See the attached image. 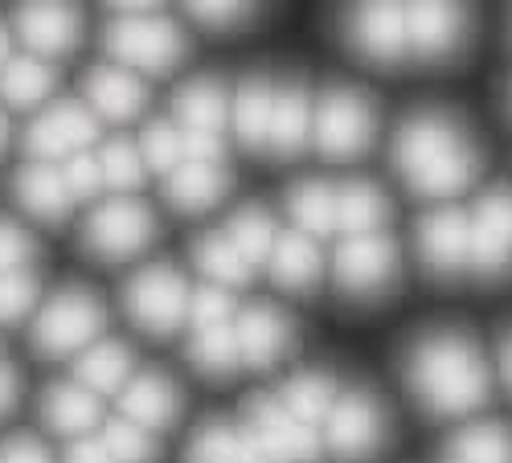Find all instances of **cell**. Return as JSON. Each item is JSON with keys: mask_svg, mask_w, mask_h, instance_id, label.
I'll list each match as a JSON object with an SVG mask.
<instances>
[{"mask_svg": "<svg viewBox=\"0 0 512 463\" xmlns=\"http://www.w3.org/2000/svg\"><path fill=\"white\" fill-rule=\"evenodd\" d=\"M37 304V279L33 271H9L0 275V324H17Z\"/></svg>", "mask_w": 512, "mask_h": 463, "instance_id": "cell-40", "label": "cell"}, {"mask_svg": "<svg viewBox=\"0 0 512 463\" xmlns=\"http://www.w3.org/2000/svg\"><path fill=\"white\" fill-rule=\"evenodd\" d=\"M107 328V308L95 291L87 287H62L41 304L37 320H33V349L41 357H74L87 345H95Z\"/></svg>", "mask_w": 512, "mask_h": 463, "instance_id": "cell-4", "label": "cell"}, {"mask_svg": "<svg viewBox=\"0 0 512 463\" xmlns=\"http://www.w3.org/2000/svg\"><path fill=\"white\" fill-rule=\"evenodd\" d=\"M476 226L512 250V189L508 185H496L484 193V201L476 209Z\"/></svg>", "mask_w": 512, "mask_h": 463, "instance_id": "cell-41", "label": "cell"}, {"mask_svg": "<svg viewBox=\"0 0 512 463\" xmlns=\"http://www.w3.org/2000/svg\"><path fill=\"white\" fill-rule=\"evenodd\" d=\"M418 250L426 271L435 275H459L467 263V222L459 209H435L418 222Z\"/></svg>", "mask_w": 512, "mask_h": 463, "instance_id": "cell-18", "label": "cell"}, {"mask_svg": "<svg viewBox=\"0 0 512 463\" xmlns=\"http://www.w3.org/2000/svg\"><path fill=\"white\" fill-rule=\"evenodd\" d=\"M152 238H156V214L140 197L103 201L91 214V222L82 226V246H87V255H95L99 263L136 259L140 250L152 246Z\"/></svg>", "mask_w": 512, "mask_h": 463, "instance_id": "cell-6", "label": "cell"}, {"mask_svg": "<svg viewBox=\"0 0 512 463\" xmlns=\"http://www.w3.org/2000/svg\"><path fill=\"white\" fill-rule=\"evenodd\" d=\"M332 218H336V230H345L353 238L381 234V226L390 222V197L369 181H349L345 189L332 193Z\"/></svg>", "mask_w": 512, "mask_h": 463, "instance_id": "cell-23", "label": "cell"}, {"mask_svg": "<svg viewBox=\"0 0 512 463\" xmlns=\"http://www.w3.org/2000/svg\"><path fill=\"white\" fill-rule=\"evenodd\" d=\"M291 218L300 222V234H332L336 218H332V189L324 181H300L287 197Z\"/></svg>", "mask_w": 512, "mask_h": 463, "instance_id": "cell-35", "label": "cell"}, {"mask_svg": "<svg viewBox=\"0 0 512 463\" xmlns=\"http://www.w3.org/2000/svg\"><path fill=\"white\" fill-rule=\"evenodd\" d=\"M33 234L25 226H17L13 218H0V275L9 271H29L33 259Z\"/></svg>", "mask_w": 512, "mask_h": 463, "instance_id": "cell-43", "label": "cell"}, {"mask_svg": "<svg viewBox=\"0 0 512 463\" xmlns=\"http://www.w3.org/2000/svg\"><path fill=\"white\" fill-rule=\"evenodd\" d=\"M189 17L205 29H238L254 21V5H189Z\"/></svg>", "mask_w": 512, "mask_h": 463, "instance_id": "cell-45", "label": "cell"}, {"mask_svg": "<svg viewBox=\"0 0 512 463\" xmlns=\"http://www.w3.org/2000/svg\"><path fill=\"white\" fill-rule=\"evenodd\" d=\"M189 361L205 373V377H234L242 357H238V341L230 324H213V328H197L193 345H189Z\"/></svg>", "mask_w": 512, "mask_h": 463, "instance_id": "cell-33", "label": "cell"}, {"mask_svg": "<svg viewBox=\"0 0 512 463\" xmlns=\"http://www.w3.org/2000/svg\"><path fill=\"white\" fill-rule=\"evenodd\" d=\"M173 111L181 119V132H205V136H222V123L230 115V99L218 78H193L189 87L177 91Z\"/></svg>", "mask_w": 512, "mask_h": 463, "instance_id": "cell-25", "label": "cell"}, {"mask_svg": "<svg viewBox=\"0 0 512 463\" xmlns=\"http://www.w3.org/2000/svg\"><path fill=\"white\" fill-rule=\"evenodd\" d=\"M111 25L103 33V46L115 66L140 74H173L189 50L177 21L156 13V5H107Z\"/></svg>", "mask_w": 512, "mask_h": 463, "instance_id": "cell-3", "label": "cell"}, {"mask_svg": "<svg viewBox=\"0 0 512 463\" xmlns=\"http://www.w3.org/2000/svg\"><path fill=\"white\" fill-rule=\"evenodd\" d=\"M394 168L418 197H455L476 181V148L439 111L410 115L394 136Z\"/></svg>", "mask_w": 512, "mask_h": 463, "instance_id": "cell-2", "label": "cell"}, {"mask_svg": "<svg viewBox=\"0 0 512 463\" xmlns=\"http://www.w3.org/2000/svg\"><path fill=\"white\" fill-rule=\"evenodd\" d=\"M74 377L82 390H91L95 398L99 394H115L127 386V377H132V349L123 341H95L78 353L74 361Z\"/></svg>", "mask_w": 512, "mask_h": 463, "instance_id": "cell-24", "label": "cell"}, {"mask_svg": "<svg viewBox=\"0 0 512 463\" xmlns=\"http://www.w3.org/2000/svg\"><path fill=\"white\" fill-rule=\"evenodd\" d=\"M17 37L25 41L29 58H66L82 41V17L66 5H29L17 13Z\"/></svg>", "mask_w": 512, "mask_h": 463, "instance_id": "cell-14", "label": "cell"}, {"mask_svg": "<svg viewBox=\"0 0 512 463\" xmlns=\"http://www.w3.org/2000/svg\"><path fill=\"white\" fill-rule=\"evenodd\" d=\"M66 463H111L103 439H74L66 451Z\"/></svg>", "mask_w": 512, "mask_h": 463, "instance_id": "cell-47", "label": "cell"}, {"mask_svg": "<svg viewBox=\"0 0 512 463\" xmlns=\"http://www.w3.org/2000/svg\"><path fill=\"white\" fill-rule=\"evenodd\" d=\"M406 386L426 414H472L488 402V365L467 332H431L406 357Z\"/></svg>", "mask_w": 512, "mask_h": 463, "instance_id": "cell-1", "label": "cell"}, {"mask_svg": "<svg viewBox=\"0 0 512 463\" xmlns=\"http://www.w3.org/2000/svg\"><path fill=\"white\" fill-rule=\"evenodd\" d=\"M119 410L123 423H136L140 431H168L181 414V390L173 386V377L148 369L127 377V386L119 390Z\"/></svg>", "mask_w": 512, "mask_h": 463, "instance_id": "cell-15", "label": "cell"}, {"mask_svg": "<svg viewBox=\"0 0 512 463\" xmlns=\"http://www.w3.org/2000/svg\"><path fill=\"white\" fill-rule=\"evenodd\" d=\"M62 177H66V189H70V197H74V201H87V197H95V193L103 189L99 160H95L91 152L70 156V160H66V168H62Z\"/></svg>", "mask_w": 512, "mask_h": 463, "instance_id": "cell-44", "label": "cell"}, {"mask_svg": "<svg viewBox=\"0 0 512 463\" xmlns=\"http://www.w3.org/2000/svg\"><path fill=\"white\" fill-rule=\"evenodd\" d=\"M340 37L357 58L373 66H398L406 58V9L357 5L340 17Z\"/></svg>", "mask_w": 512, "mask_h": 463, "instance_id": "cell-12", "label": "cell"}, {"mask_svg": "<svg viewBox=\"0 0 512 463\" xmlns=\"http://www.w3.org/2000/svg\"><path fill=\"white\" fill-rule=\"evenodd\" d=\"M13 189H17V201L25 205V214H33L37 222H62L74 205L62 168L46 164V160H29L17 173Z\"/></svg>", "mask_w": 512, "mask_h": 463, "instance_id": "cell-20", "label": "cell"}, {"mask_svg": "<svg viewBox=\"0 0 512 463\" xmlns=\"http://www.w3.org/2000/svg\"><path fill=\"white\" fill-rule=\"evenodd\" d=\"M222 234L234 242V250L246 259V267L267 263V259H271V246H275V238H279L275 218L267 214L263 205H246V209H238V214L230 218V226H226Z\"/></svg>", "mask_w": 512, "mask_h": 463, "instance_id": "cell-32", "label": "cell"}, {"mask_svg": "<svg viewBox=\"0 0 512 463\" xmlns=\"http://www.w3.org/2000/svg\"><path fill=\"white\" fill-rule=\"evenodd\" d=\"M467 13L459 5H414L406 9V54L418 62H447L467 41Z\"/></svg>", "mask_w": 512, "mask_h": 463, "instance_id": "cell-13", "label": "cell"}, {"mask_svg": "<svg viewBox=\"0 0 512 463\" xmlns=\"http://www.w3.org/2000/svg\"><path fill=\"white\" fill-rule=\"evenodd\" d=\"M17 394H21V377L13 365L0 361V414H9L17 406Z\"/></svg>", "mask_w": 512, "mask_h": 463, "instance_id": "cell-48", "label": "cell"}, {"mask_svg": "<svg viewBox=\"0 0 512 463\" xmlns=\"http://www.w3.org/2000/svg\"><path fill=\"white\" fill-rule=\"evenodd\" d=\"M0 463H54L46 443L33 439V435H13L5 443V451H0Z\"/></svg>", "mask_w": 512, "mask_h": 463, "instance_id": "cell-46", "label": "cell"}, {"mask_svg": "<svg viewBox=\"0 0 512 463\" xmlns=\"http://www.w3.org/2000/svg\"><path fill=\"white\" fill-rule=\"evenodd\" d=\"M193 263H197V271H201L213 287H242V283H250V267H246V259L238 255L234 242H230L222 230H209V234L197 238V246H193Z\"/></svg>", "mask_w": 512, "mask_h": 463, "instance_id": "cell-29", "label": "cell"}, {"mask_svg": "<svg viewBox=\"0 0 512 463\" xmlns=\"http://www.w3.org/2000/svg\"><path fill=\"white\" fill-rule=\"evenodd\" d=\"M500 373H504V382L512 390V328L500 336Z\"/></svg>", "mask_w": 512, "mask_h": 463, "instance_id": "cell-49", "label": "cell"}, {"mask_svg": "<svg viewBox=\"0 0 512 463\" xmlns=\"http://www.w3.org/2000/svg\"><path fill=\"white\" fill-rule=\"evenodd\" d=\"M312 140V99L300 82H287L283 91H275L271 107V128H267V152L275 156H300Z\"/></svg>", "mask_w": 512, "mask_h": 463, "instance_id": "cell-21", "label": "cell"}, {"mask_svg": "<svg viewBox=\"0 0 512 463\" xmlns=\"http://www.w3.org/2000/svg\"><path fill=\"white\" fill-rule=\"evenodd\" d=\"M234 341H238V357H242L246 365L271 369V365L291 349L295 328H291V320H287L275 304L259 300V304H250V308L238 316Z\"/></svg>", "mask_w": 512, "mask_h": 463, "instance_id": "cell-16", "label": "cell"}, {"mask_svg": "<svg viewBox=\"0 0 512 463\" xmlns=\"http://www.w3.org/2000/svg\"><path fill=\"white\" fill-rule=\"evenodd\" d=\"M136 148H140L144 168H152V173H160V177H168L185 160V152H181V128H173V123H164V119L148 123Z\"/></svg>", "mask_w": 512, "mask_h": 463, "instance_id": "cell-37", "label": "cell"}, {"mask_svg": "<svg viewBox=\"0 0 512 463\" xmlns=\"http://www.w3.org/2000/svg\"><path fill=\"white\" fill-rule=\"evenodd\" d=\"M5 62H9V29L0 25V66H5Z\"/></svg>", "mask_w": 512, "mask_h": 463, "instance_id": "cell-50", "label": "cell"}, {"mask_svg": "<svg viewBox=\"0 0 512 463\" xmlns=\"http://www.w3.org/2000/svg\"><path fill=\"white\" fill-rule=\"evenodd\" d=\"M398 263V242L390 234L345 238L336 250V287L357 300L381 296L398 279Z\"/></svg>", "mask_w": 512, "mask_h": 463, "instance_id": "cell-10", "label": "cell"}, {"mask_svg": "<svg viewBox=\"0 0 512 463\" xmlns=\"http://www.w3.org/2000/svg\"><path fill=\"white\" fill-rule=\"evenodd\" d=\"M185 463H246L242 459V431H234L230 423H205L193 435Z\"/></svg>", "mask_w": 512, "mask_h": 463, "instance_id": "cell-36", "label": "cell"}, {"mask_svg": "<svg viewBox=\"0 0 512 463\" xmlns=\"http://www.w3.org/2000/svg\"><path fill=\"white\" fill-rule=\"evenodd\" d=\"M54 66L41 62V58H9L5 66H0V99H5L9 107L17 111H33L41 107L50 95H54Z\"/></svg>", "mask_w": 512, "mask_h": 463, "instance_id": "cell-27", "label": "cell"}, {"mask_svg": "<svg viewBox=\"0 0 512 463\" xmlns=\"http://www.w3.org/2000/svg\"><path fill=\"white\" fill-rule=\"evenodd\" d=\"M82 91H87V103H91L87 111L91 115H103V119H115V123L136 119L148 107V87L132 70H123L115 62L95 66L87 74V82H82Z\"/></svg>", "mask_w": 512, "mask_h": 463, "instance_id": "cell-17", "label": "cell"}, {"mask_svg": "<svg viewBox=\"0 0 512 463\" xmlns=\"http://www.w3.org/2000/svg\"><path fill=\"white\" fill-rule=\"evenodd\" d=\"M5 144H9V119H5V111H0V152H5Z\"/></svg>", "mask_w": 512, "mask_h": 463, "instance_id": "cell-51", "label": "cell"}, {"mask_svg": "<svg viewBox=\"0 0 512 463\" xmlns=\"http://www.w3.org/2000/svg\"><path fill=\"white\" fill-rule=\"evenodd\" d=\"M312 136H316V148L328 160L365 156L373 148V136H377V107H373V99L365 91H353V87H332L320 99Z\"/></svg>", "mask_w": 512, "mask_h": 463, "instance_id": "cell-7", "label": "cell"}, {"mask_svg": "<svg viewBox=\"0 0 512 463\" xmlns=\"http://www.w3.org/2000/svg\"><path fill=\"white\" fill-rule=\"evenodd\" d=\"M443 463H459V459H451V455H447V459H443Z\"/></svg>", "mask_w": 512, "mask_h": 463, "instance_id": "cell-52", "label": "cell"}, {"mask_svg": "<svg viewBox=\"0 0 512 463\" xmlns=\"http://www.w3.org/2000/svg\"><path fill=\"white\" fill-rule=\"evenodd\" d=\"M451 459L459 463H512V427L467 423L451 435Z\"/></svg>", "mask_w": 512, "mask_h": 463, "instance_id": "cell-31", "label": "cell"}, {"mask_svg": "<svg viewBox=\"0 0 512 463\" xmlns=\"http://www.w3.org/2000/svg\"><path fill=\"white\" fill-rule=\"evenodd\" d=\"M123 308L132 316V324L156 341H168L189 316V283L177 267H144L127 279L123 287Z\"/></svg>", "mask_w": 512, "mask_h": 463, "instance_id": "cell-5", "label": "cell"}, {"mask_svg": "<svg viewBox=\"0 0 512 463\" xmlns=\"http://www.w3.org/2000/svg\"><path fill=\"white\" fill-rule=\"evenodd\" d=\"M467 263L476 267L480 279H504L508 267H512V250L472 222L467 226Z\"/></svg>", "mask_w": 512, "mask_h": 463, "instance_id": "cell-39", "label": "cell"}, {"mask_svg": "<svg viewBox=\"0 0 512 463\" xmlns=\"http://www.w3.org/2000/svg\"><path fill=\"white\" fill-rule=\"evenodd\" d=\"M230 189V173L222 164H189L181 160L173 173L164 177V201L177 209V214H205L213 209Z\"/></svg>", "mask_w": 512, "mask_h": 463, "instance_id": "cell-19", "label": "cell"}, {"mask_svg": "<svg viewBox=\"0 0 512 463\" xmlns=\"http://www.w3.org/2000/svg\"><path fill=\"white\" fill-rule=\"evenodd\" d=\"M99 177H103V189H115L119 197L132 193L144 185V160H140V148L136 140H107L99 148Z\"/></svg>", "mask_w": 512, "mask_h": 463, "instance_id": "cell-34", "label": "cell"}, {"mask_svg": "<svg viewBox=\"0 0 512 463\" xmlns=\"http://www.w3.org/2000/svg\"><path fill=\"white\" fill-rule=\"evenodd\" d=\"M246 427L242 435L259 447V455L267 463H316L320 459V435H312L304 423L279 406V398H250L246 402Z\"/></svg>", "mask_w": 512, "mask_h": 463, "instance_id": "cell-8", "label": "cell"}, {"mask_svg": "<svg viewBox=\"0 0 512 463\" xmlns=\"http://www.w3.org/2000/svg\"><path fill=\"white\" fill-rule=\"evenodd\" d=\"M103 447L111 463H156V439L136 423H123V418L103 431Z\"/></svg>", "mask_w": 512, "mask_h": 463, "instance_id": "cell-38", "label": "cell"}, {"mask_svg": "<svg viewBox=\"0 0 512 463\" xmlns=\"http://www.w3.org/2000/svg\"><path fill=\"white\" fill-rule=\"evenodd\" d=\"M271 275L279 287L287 291H312L316 279H320V246L300 234V230H291V234H279L275 246H271Z\"/></svg>", "mask_w": 512, "mask_h": 463, "instance_id": "cell-26", "label": "cell"}, {"mask_svg": "<svg viewBox=\"0 0 512 463\" xmlns=\"http://www.w3.org/2000/svg\"><path fill=\"white\" fill-rule=\"evenodd\" d=\"M271 107H275V91L263 74H254L242 82V91L234 99V132L250 152L267 148V128H271Z\"/></svg>", "mask_w": 512, "mask_h": 463, "instance_id": "cell-28", "label": "cell"}, {"mask_svg": "<svg viewBox=\"0 0 512 463\" xmlns=\"http://www.w3.org/2000/svg\"><path fill=\"white\" fill-rule=\"evenodd\" d=\"M95 140H99V119L82 103H70V99L50 103L25 132L29 156L46 160V164H58V160H70L78 152H87Z\"/></svg>", "mask_w": 512, "mask_h": 463, "instance_id": "cell-11", "label": "cell"}, {"mask_svg": "<svg viewBox=\"0 0 512 463\" xmlns=\"http://www.w3.org/2000/svg\"><path fill=\"white\" fill-rule=\"evenodd\" d=\"M508 103H512V91H508Z\"/></svg>", "mask_w": 512, "mask_h": 463, "instance_id": "cell-53", "label": "cell"}, {"mask_svg": "<svg viewBox=\"0 0 512 463\" xmlns=\"http://www.w3.org/2000/svg\"><path fill=\"white\" fill-rule=\"evenodd\" d=\"M41 418L62 439H87L91 427L99 423V398L82 390L78 382H58L41 394Z\"/></svg>", "mask_w": 512, "mask_h": 463, "instance_id": "cell-22", "label": "cell"}, {"mask_svg": "<svg viewBox=\"0 0 512 463\" xmlns=\"http://www.w3.org/2000/svg\"><path fill=\"white\" fill-rule=\"evenodd\" d=\"M324 418H328V447L345 463L369 459L381 443H386V431H390L386 410H381V402L369 390L336 394V402Z\"/></svg>", "mask_w": 512, "mask_h": 463, "instance_id": "cell-9", "label": "cell"}, {"mask_svg": "<svg viewBox=\"0 0 512 463\" xmlns=\"http://www.w3.org/2000/svg\"><path fill=\"white\" fill-rule=\"evenodd\" d=\"M230 312H234V300H230V291L226 287H197L193 296H189V316L197 328H213V324H230Z\"/></svg>", "mask_w": 512, "mask_h": 463, "instance_id": "cell-42", "label": "cell"}, {"mask_svg": "<svg viewBox=\"0 0 512 463\" xmlns=\"http://www.w3.org/2000/svg\"><path fill=\"white\" fill-rule=\"evenodd\" d=\"M332 402H336V382H332V373H320V369L295 373L279 394V406L304 427L316 423V418H324L332 410Z\"/></svg>", "mask_w": 512, "mask_h": 463, "instance_id": "cell-30", "label": "cell"}]
</instances>
